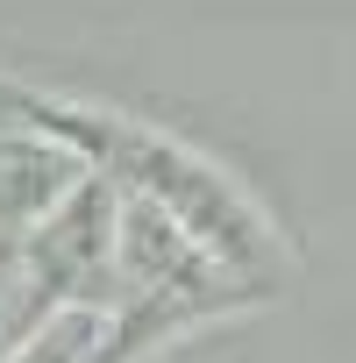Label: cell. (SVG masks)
Returning <instances> with one entry per match:
<instances>
[{
	"label": "cell",
	"instance_id": "cell-1",
	"mask_svg": "<svg viewBox=\"0 0 356 363\" xmlns=\"http://www.w3.org/2000/svg\"><path fill=\"white\" fill-rule=\"evenodd\" d=\"M271 292L221 271L164 207L121 193V235H114V363H143L164 342L193 335L221 313H243Z\"/></svg>",
	"mask_w": 356,
	"mask_h": 363
},
{
	"label": "cell",
	"instance_id": "cell-2",
	"mask_svg": "<svg viewBox=\"0 0 356 363\" xmlns=\"http://www.w3.org/2000/svg\"><path fill=\"white\" fill-rule=\"evenodd\" d=\"M93 178V164L36 128H0V235L22 242L36 221H50L79 186Z\"/></svg>",
	"mask_w": 356,
	"mask_h": 363
},
{
	"label": "cell",
	"instance_id": "cell-3",
	"mask_svg": "<svg viewBox=\"0 0 356 363\" xmlns=\"http://www.w3.org/2000/svg\"><path fill=\"white\" fill-rule=\"evenodd\" d=\"M0 363H114V306H57Z\"/></svg>",
	"mask_w": 356,
	"mask_h": 363
}]
</instances>
